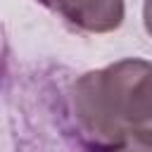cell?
<instances>
[{
  "mask_svg": "<svg viewBox=\"0 0 152 152\" xmlns=\"http://www.w3.org/2000/svg\"><path fill=\"white\" fill-rule=\"evenodd\" d=\"M147 59H119L78 76L71 86V107L78 126L97 145L121 142L152 133Z\"/></svg>",
  "mask_w": 152,
  "mask_h": 152,
  "instance_id": "1",
  "label": "cell"
},
{
  "mask_svg": "<svg viewBox=\"0 0 152 152\" xmlns=\"http://www.w3.org/2000/svg\"><path fill=\"white\" fill-rule=\"evenodd\" d=\"M71 26L88 33H109L124 24V0H50Z\"/></svg>",
  "mask_w": 152,
  "mask_h": 152,
  "instance_id": "2",
  "label": "cell"
},
{
  "mask_svg": "<svg viewBox=\"0 0 152 152\" xmlns=\"http://www.w3.org/2000/svg\"><path fill=\"white\" fill-rule=\"evenodd\" d=\"M97 152H152V140H150V135L128 138V140H121V142L100 145Z\"/></svg>",
  "mask_w": 152,
  "mask_h": 152,
  "instance_id": "3",
  "label": "cell"
},
{
  "mask_svg": "<svg viewBox=\"0 0 152 152\" xmlns=\"http://www.w3.org/2000/svg\"><path fill=\"white\" fill-rule=\"evenodd\" d=\"M43 2H45V5H48V2H50V0H43Z\"/></svg>",
  "mask_w": 152,
  "mask_h": 152,
  "instance_id": "4",
  "label": "cell"
}]
</instances>
